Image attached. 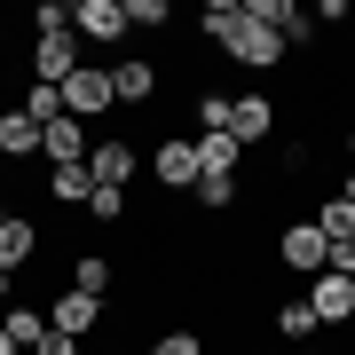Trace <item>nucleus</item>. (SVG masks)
I'll return each mask as SVG.
<instances>
[{
	"mask_svg": "<svg viewBox=\"0 0 355 355\" xmlns=\"http://www.w3.org/2000/svg\"><path fill=\"white\" fill-rule=\"evenodd\" d=\"M198 32L214 40V48L229 55V40L245 32V0H205V16H198Z\"/></svg>",
	"mask_w": 355,
	"mask_h": 355,
	"instance_id": "17",
	"label": "nucleus"
},
{
	"mask_svg": "<svg viewBox=\"0 0 355 355\" xmlns=\"http://www.w3.org/2000/svg\"><path fill=\"white\" fill-rule=\"evenodd\" d=\"M71 32L87 48H119L127 40V0H71Z\"/></svg>",
	"mask_w": 355,
	"mask_h": 355,
	"instance_id": "7",
	"label": "nucleus"
},
{
	"mask_svg": "<svg viewBox=\"0 0 355 355\" xmlns=\"http://www.w3.org/2000/svg\"><path fill=\"white\" fill-rule=\"evenodd\" d=\"M0 158L8 166H40V119L16 103V111H0Z\"/></svg>",
	"mask_w": 355,
	"mask_h": 355,
	"instance_id": "11",
	"label": "nucleus"
},
{
	"mask_svg": "<svg viewBox=\"0 0 355 355\" xmlns=\"http://www.w3.org/2000/svg\"><path fill=\"white\" fill-rule=\"evenodd\" d=\"M103 111H119V87H111V64H87L64 79V119H79V127H95Z\"/></svg>",
	"mask_w": 355,
	"mask_h": 355,
	"instance_id": "4",
	"label": "nucleus"
},
{
	"mask_svg": "<svg viewBox=\"0 0 355 355\" xmlns=\"http://www.w3.org/2000/svg\"><path fill=\"white\" fill-rule=\"evenodd\" d=\"M331 277H355V245H331Z\"/></svg>",
	"mask_w": 355,
	"mask_h": 355,
	"instance_id": "28",
	"label": "nucleus"
},
{
	"mask_svg": "<svg viewBox=\"0 0 355 355\" xmlns=\"http://www.w3.org/2000/svg\"><path fill=\"white\" fill-rule=\"evenodd\" d=\"M277 331H284V340H324V316H316V308H308V292H292V300H277Z\"/></svg>",
	"mask_w": 355,
	"mask_h": 355,
	"instance_id": "18",
	"label": "nucleus"
},
{
	"mask_svg": "<svg viewBox=\"0 0 355 355\" xmlns=\"http://www.w3.org/2000/svg\"><path fill=\"white\" fill-rule=\"evenodd\" d=\"M277 103L268 95H229V142H237V150H268V142H277Z\"/></svg>",
	"mask_w": 355,
	"mask_h": 355,
	"instance_id": "5",
	"label": "nucleus"
},
{
	"mask_svg": "<svg viewBox=\"0 0 355 355\" xmlns=\"http://www.w3.org/2000/svg\"><path fill=\"white\" fill-rule=\"evenodd\" d=\"M64 284H71V292H87V300H103V308H111V284H119V261H103V253H79Z\"/></svg>",
	"mask_w": 355,
	"mask_h": 355,
	"instance_id": "15",
	"label": "nucleus"
},
{
	"mask_svg": "<svg viewBox=\"0 0 355 355\" xmlns=\"http://www.w3.org/2000/svg\"><path fill=\"white\" fill-rule=\"evenodd\" d=\"M40 253V221L16 214V205H0V268H24Z\"/></svg>",
	"mask_w": 355,
	"mask_h": 355,
	"instance_id": "13",
	"label": "nucleus"
},
{
	"mask_svg": "<svg viewBox=\"0 0 355 355\" xmlns=\"http://www.w3.org/2000/svg\"><path fill=\"white\" fill-rule=\"evenodd\" d=\"M245 355H277V347H245Z\"/></svg>",
	"mask_w": 355,
	"mask_h": 355,
	"instance_id": "34",
	"label": "nucleus"
},
{
	"mask_svg": "<svg viewBox=\"0 0 355 355\" xmlns=\"http://www.w3.org/2000/svg\"><path fill=\"white\" fill-rule=\"evenodd\" d=\"M8 292H16V268H0V308H8Z\"/></svg>",
	"mask_w": 355,
	"mask_h": 355,
	"instance_id": "29",
	"label": "nucleus"
},
{
	"mask_svg": "<svg viewBox=\"0 0 355 355\" xmlns=\"http://www.w3.org/2000/svg\"><path fill=\"white\" fill-rule=\"evenodd\" d=\"M24 71L40 79V87H64L71 71H87V40H79V32H48V40H32V48H24Z\"/></svg>",
	"mask_w": 355,
	"mask_h": 355,
	"instance_id": "1",
	"label": "nucleus"
},
{
	"mask_svg": "<svg viewBox=\"0 0 355 355\" xmlns=\"http://www.w3.org/2000/svg\"><path fill=\"white\" fill-rule=\"evenodd\" d=\"M340 198H347V205H355V166H347V174H340Z\"/></svg>",
	"mask_w": 355,
	"mask_h": 355,
	"instance_id": "30",
	"label": "nucleus"
},
{
	"mask_svg": "<svg viewBox=\"0 0 355 355\" xmlns=\"http://www.w3.org/2000/svg\"><path fill=\"white\" fill-rule=\"evenodd\" d=\"M340 158H347V166H355V127H347V135H340Z\"/></svg>",
	"mask_w": 355,
	"mask_h": 355,
	"instance_id": "31",
	"label": "nucleus"
},
{
	"mask_svg": "<svg viewBox=\"0 0 355 355\" xmlns=\"http://www.w3.org/2000/svg\"><path fill=\"white\" fill-rule=\"evenodd\" d=\"M308 308L324 316V331H347L355 324V277H331V268H324V277L308 284Z\"/></svg>",
	"mask_w": 355,
	"mask_h": 355,
	"instance_id": "9",
	"label": "nucleus"
},
{
	"mask_svg": "<svg viewBox=\"0 0 355 355\" xmlns=\"http://www.w3.org/2000/svg\"><path fill=\"white\" fill-rule=\"evenodd\" d=\"M174 24V0H127V32H166Z\"/></svg>",
	"mask_w": 355,
	"mask_h": 355,
	"instance_id": "23",
	"label": "nucleus"
},
{
	"mask_svg": "<svg viewBox=\"0 0 355 355\" xmlns=\"http://www.w3.org/2000/svg\"><path fill=\"white\" fill-rule=\"evenodd\" d=\"M24 111L40 119V127H55V119H64V87H40V79H32V87H24Z\"/></svg>",
	"mask_w": 355,
	"mask_h": 355,
	"instance_id": "25",
	"label": "nucleus"
},
{
	"mask_svg": "<svg viewBox=\"0 0 355 355\" xmlns=\"http://www.w3.org/2000/svg\"><path fill=\"white\" fill-rule=\"evenodd\" d=\"M0 355H24V347H16V340H8V331H0Z\"/></svg>",
	"mask_w": 355,
	"mask_h": 355,
	"instance_id": "32",
	"label": "nucleus"
},
{
	"mask_svg": "<svg viewBox=\"0 0 355 355\" xmlns=\"http://www.w3.org/2000/svg\"><path fill=\"white\" fill-rule=\"evenodd\" d=\"M316 229H324V237H331V245H355V205H347L340 190H331V198L316 205Z\"/></svg>",
	"mask_w": 355,
	"mask_h": 355,
	"instance_id": "20",
	"label": "nucleus"
},
{
	"mask_svg": "<svg viewBox=\"0 0 355 355\" xmlns=\"http://www.w3.org/2000/svg\"><path fill=\"white\" fill-rule=\"evenodd\" d=\"M87 174H95V190H127V182L142 174V142H127V135H103L95 150H87Z\"/></svg>",
	"mask_w": 355,
	"mask_h": 355,
	"instance_id": "6",
	"label": "nucleus"
},
{
	"mask_svg": "<svg viewBox=\"0 0 355 355\" xmlns=\"http://www.w3.org/2000/svg\"><path fill=\"white\" fill-rule=\"evenodd\" d=\"M48 32H71V0H32V40Z\"/></svg>",
	"mask_w": 355,
	"mask_h": 355,
	"instance_id": "24",
	"label": "nucleus"
},
{
	"mask_svg": "<svg viewBox=\"0 0 355 355\" xmlns=\"http://www.w3.org/2000/svg\"><path fill=\"white\" fill-rule=\"evenodd\" d=\"M292 355H331V347H292Z\"/></svg>",
	"mask_w": 355,
	"mask_h": 355,
	"instance_id": "33",
	"label": "nucleus"
},
{
	"mask_svg": "<svg viewBox=\"0 0 355 355\" xmlns=\"http://www.w3.org/2000/svg\"><path fill=\"white\" fill-rule=\"evenodd\" d=\"M111 87H119V111H142V103H158V64L127 55V64H111Z\"/></svg>",
	"mask_w": 355,
	"mask_h": 355,
	"instance_id": "12",
	"label": "nucleus"
},
{
	"mask_svg": "<svg viewBox=\"0 0 355 355\" xmlns=\"http://www.w3.org/2000/svg\"><path fill=\"white\" fill-rule=\"evenodd\" d=\"M48 198H55V205H79V214H87V198H95L87 158H79V166H48Z\"/></svg>",
	"mask_w": 355,
	"mask_h": 355,
	"instance_id": "16",
	"label": "nucleus"
},
{
	"mask_svg": "<svg viewBox=\"0 0 355 355\" xmlns=\"http://www.w3.org/2000/svg\"><path fill=\"white\" fill-rule=\"evenodd\" d=\"M229 64H237V71H277V64H284V40L268 32V24H253V16H245V32L229 40Z\"/></svg>",
	"mask_w": 355,
	"mask_h": 355,
	"instance_id": "10",
	"label": "nucleus"
},
{
	"mask_svg": "<svg viewBox=\"0 0 355 355\" xmlns=\"http://www.w3.org/2000/svg\"><path fill=\"white\" fill-rule=\"evenodd\" d=\"M127 214H135V205H127V190H95V198H87V214H79V221H95V229H119Z\"/></svg>",
	"mask_w": 355,
	"mask_h": 355,
	"instance_id": "22",
	"label": "nucleus"
},
{
	"mask_svg": "<svg viewBox=\"0 0 355 355\" xmlns=\"http://www.w3.org/2000/svg\"><path fill=\"white\" fill-rule=\"evenodd\" d=\"M142 166H150L158 198H174V190H198V182H205V166H198V142H182V135L150 142V150H142Z\"/></svg>",
	"mask_w": 355,
	"mask_h": 355,
	"instance_id": "2",
	"label": "nucleus"
},
{
	"mask_svg": "<svg viewBox=\"0 0 355 355\" xmlns=\"http://www.w3.org/2000/svg\"><path fill=\"white\" fill-rule=\"evenodd\" d=\"M48 331H64V340H87V331H103V300H87V292H55L48 300Z\"/></svg>",
	"mask_w": 355,
	"mask_h": 355,
	"instance_id": "8",
	"label": "nucleus"
},
{
	"mask_svg": "<svg viewBox=\"0 0 355 355\" xmlns=\"http://www.w3.org/2000/svg\"><path fill=\"white\" fill-rule=\"evenodd\" d=\"M0 331H8V340L24 347V355H32L40 340H48V308H16V300H8V316H0Z\"/></svg>",
	"mask_w": 355,
	"mask_h": 355,
	"instance_id": "19",
	"label": "nucleus"
},
{
	"mask_svg": "<svg viewBox=\"0 0 355 355\" xmlns=\"http://www.w3.org/2000/svg\"><path fill=\"white\" fill-rule=\"evenodd\" d=\"M198 166H205V174H237V166H245V150H237L229 135H198Z\"/></svg>",
	"mask_w": 355,
	"mask_h": 355,
	"instance_id": "21",
	"label": "nucleus"
},
{
	"mask_svg": "<svg viewBox=\"0 0 355 355\" xmlns=\"http://www.w3.org/2000/svg\"><path fill=\"white\" fill-rule=\"evenodd\" d=\"M277 261L292 268V277H308V284H316L324 268H331V237H324L316 221H284V229H277Z\"/></svg>",
	"mask_w": 355,
	"mask_h": 355,
	"instance_id": "3",
	"label": "nucleus"
},
{
	"mask_svg": "<svg viewBox=\"0 0 355 355\" xmlns=\"http://www.w3.org/2000/svg\"><path fill=\"white\" fill-rule=\"evenodd\" d=\"M237 205H245V182L237 174H205L198 190H190V214H205V221H229Z\"/></svg>",
	"mask_w": 355,
	"mask_h": 355,
	"instance_id": "14",
	"label": "nucleus"
},
{
	"mask_svg": "<svg viewBox=\"0 0 355 355\" xmlns=\"http://www.w3.org/2000/svg\"><path fill=\"white\" fill-rule=\"evenodd\" d=\"M142 355H205V340H198L190 324H174V331H158V340L142 347Z\"/></svg>",
	"mask_w": 355,
	"mask_h": 355,
	"instance_id": "26",
	"label": "nucleus"
},
{
	"mask_svg": "<svg viewBox=\"0 0 355 355\" xmlns=\"http://www.w3.org/2000/svg\"><path fill=\"white\" fill-rule=\"evenodd\" d=\"M32 355H79V340H64V331H48V340H40Z\"/></svg>",
	"mask_w": 355,
	"mask_h": 355,
	"instance_id": "27",
	"label": "nucleus"
}]
</instances>
